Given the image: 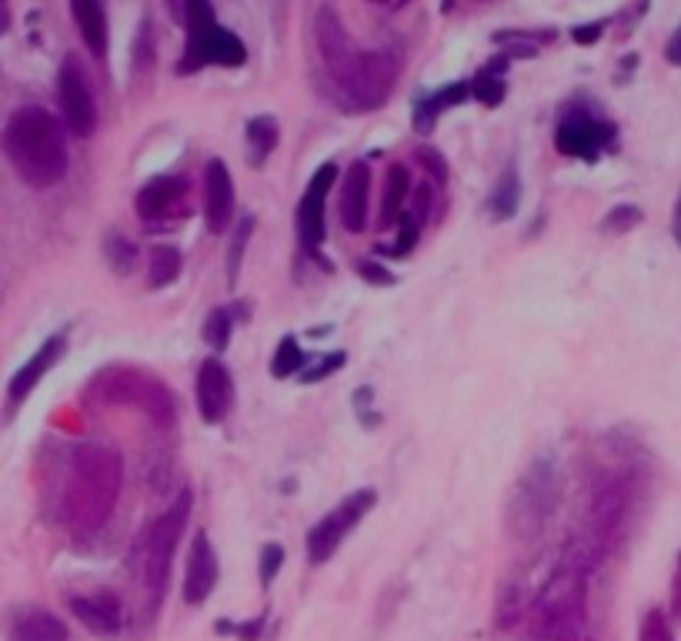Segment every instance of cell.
Segmentation results:
<instances>
[{"label":"cell","mask_w":681,"mask_h":641,"mask_svg":"<svg viewBox=\"0 0 681 641\" xmlns=\"http://www.w3.org/2000/svg\"><path fill=\"white\" fill-rule=\"evenodd\" d=\"M317 51H321L325 71L335 80V87L351 101L357 111L381 108L401 74V54L394 48L384 51H361L354 37L344 30L341 17L335 11H317L314 17Z\"/></svg>","instance_id":"1"},{"label":"cell","mask_w":681,"mask_h":641,"mask_svg":"<svg viewBox=\"0 0 681 641\" xmlns=\"http://www.w3.org/2000/svg\"><path fill=\"white\" fill-rule=\"evenodd\" d=\"M124 485L121 454L101 444H80L71 457L67 485L61 494V518L71 531L90 535L108 525Z\"/></svg>","instance_id":"2"},{"label":"cell","mask_w":681,"mask_h":641,"mask_svg":"<svg viewBox=\"0 0 681 641\" xmlns=\"http://www.w3.org/2000/svg\"><path fill=\"white\" fill-rule=\"evenodd\" d=\"M4 154L24 185L43 191L67 174V130L43 108H21L4 127Z\"/></svg>","instance_id":"3"},{"label":"cell","mask_w":681,"mask_h":641,"mask_svg":"<svg viewBox=\"0 0 681 641\" xmlns=\"http://www.w3.org/2000/svg\"><path fill=\"white\" fill-rule=\"evenodd\" d=\"M185 24H188V51L185 61L177 64L180 74L201 71L207 64L241 67L248 61L244 40L217 24L211 0H185Z\"/></svg>","instance_id":"4"},{"label":"cell","mask_w":681,"mask_h":641,"mask_svg":"<svg viewBox=\"0 0 681 641\" xmlns=\"http://www.w3.org/2000/svg\"><path fill=\"white\" fill-rule=\"evenodd\" d=\"M191 518V491H180L174 498V505L144 531L141 541V571H144V588H148V608H157L164 591H167V578H171V562L177 552L180 531L188 528Z\"/></svg>","instance_id":"5"},{"label":"cell","mask_w":681,"mask_h":641,"mask_svg":"<svg viewBox=\"0 0 681 641\" xmlns=\"http://www.w3.org/2000/svg\"><path fill=\"white\" fill-rule=\"evenodd\" d=\"M375 501H378L375 488H361V491L348 494L341 505H335L321 521L307 531V562L311 565L331 562V555L344 544V538L361 525V518L375 508Z\"/></svg>","instance_id":"6"},{"label":"cell","mask_w":681,"mask_h":641,"mask_svg":"<svg viewBox=\"0 0 681 641\" xmlns=\"http://www.w3.org/2000/svg\"><path fill=\"white\" fill-rule=\"evenodd\" d=\"M58 98H61V114H64V127L74 137H90L98 130V104L94 95H90V84L84 67L67 58L58 77Z\"/></svg>","instance_id":"7"},{"label":"cell","mask_w":681,"mask_h":641,"mask_svg":"<svg viewBox=\"0 0 681 641\" xmlns=\"http://www.w3.org/2000/svg\"><path fill=\"white\" fill-rule=\"evenodd\" d=\"M335 180H338V164H321L311 180H307V188L301 194V204H298V238L307 251H317L325 244V235H328V227H325V204H328V194L335 188Z\"/></svg>","instance_id":"8"},{"label":"cell","mask_w":681,"mask_h":641,"mask_svg":"<svg viewBox=\"0 0 681 641\" xmlns=\"http://www.w3.org/2000/svg\"><path fill=\"white\" fill-rule=\"evenodd\" d=\"M611 124L595 121L588 111H571L568 117H562L558 130H555V144L562 154L568 158H581V161H595L608 141H611Z\"/></svg>","instance_id":"9"},{"label":"cell","mask_w":681,"mask_h":641,"mask_svg":"<svg viewBox=\"0 0 681 641\" xmlns=\"http://www.w3.org/2000/svg\"><path fill=\"white\" fill-rule=\"evenodd\" d=\"M198 411L201 422L207 425H220L235 407V378L224 368L217 357H207L198 372Z\"/></svg>","instance_id":"10"},{"label":"cell","mask_w":681,"mask_h":641,"mask_svg":"<svg viewBox=\"0 0 681 641\" xmlns=\"http://www.w3.org/2000/svg\"><path fill=\"white\" fill-rule=\"evenodd\" d=\"M204 217L214 235L235 224V177L220 158H211L204 167Z\"/></svg>","instance_id":"11"},{"label":"cell","mask_w":681,"mask_h":641,"mask_svg":"<svg viewBox=\"0 0 681 641\" xmlns=\"http://www.w3.org/2000/svg\"><path fill=\"white\" fill-rule=\"evenodd\" d=\"M220 578V565H217V552L211 538L201 531L191 541L188 552V571H185V602L188 605H204L211 599V591L217 588Z\"/></svg>","instance_id":"12"},{"label":"cell","mask_w":681,"mask_h":641,"mask_svg":"<svg viewBox=\"0 0 681 641\" xmlns=\"http://www.w3.org/2000/svg\"><path fill=\"white\" fill-rule=\"evenodd\" d=\"M368 198H371V167L365 161H354L344 171V180H341L338 211H341L344 231L361 235L368 227Z\"/></svg>","instance_id":"13"},{"label":"cell","mask_w":681,"mask_h":641,"mask_svg":"<svg viewBox=\"0 0 681 641\" xmlns=\"http://www.w3.org/2000/svg\"><path fill=\"white\" fill-rule=\"evenodd\" d=\"M74 618L94 634H117L121 631V599L114 591L90 594V599H71Z\"/></svg>","instance_id":"14"},{"label":"cell","mask_w":681,"mask_h":641,"mask_svg":"<svg viewBox=\"0 0 681 641\" xmlns=\"http://www.w3.org/2000/svg\"><path fill=\"white\" fill-rule=\"evenodd\" d=\"M64 357V338H51V341H43L37 351H34V357L24 364V368L11 378V388H8V398H11V404H21L37 385H40V378L48 375L54 364Z\"/></svg>","instance_id":"15"},{"label":"cell","mask_w":681,"mask_h":641,"mask_svg":"<svg viewBox=\"0 0 681 641\" xmlns=\"http://www.w3.org/2000/svg\"><path fill=\"white\" fill-rule=\"evenodd\" d=\"M71 14L77 21V30L94 58L108 54V0H71Z\"/></svg>","instance_id":"16"},{"label":"cell","mask_w":681,"mask_h":641,"mask_svg":"<svg viewBox=\"0 0 681 641\" xmlns=\"http://www.w3.org/2000/svg\"><path fill=\"white\" fill-rule=\"evenodd\" d=\"M185 198V180H177V177H151L148 185L138 191V214L141 221H157L164 214L174 211V204Z\"/></svg>","instance_id":"17"},{"label":"cell","mask_w":681,"mask_h":641,"mask_svg":"<svg viewBox=\"0 0 681 641\" xmlns=\"http://www.w3.org/2000/svg\"><path fill=\"white\" fill-rule=\"evenodd\" d=\"M67 625L51 612H27L14 621L11 641H67Z\"/></svg>","instance_id":"18"},{"label":"cell","mask_w":681,"mask_h":641,"mask_svg":"<svg viewBox=\"0 0 681 641\" xmlns=\"http://www.w3.org/2000/svg\"><path fill=\"white\" fill-rule=\"evenodd\" d=\"M275 148H278V121L270 114L251 117V124H248V161H251V167H261Z\"/></svg>","instance_id":"19"},{"label":"cell","mask_w":681,"mask_h":641,"mask_svg":"<svg viewBox=\"0 0 681 641\" xmlns=\"http://www.w3.org/2000/svg\"><path fill=\"white\" fill-rule=\"evenodd\" d=\"M412 194V177H407V167L394 164L388 167V177H384V201H381V224H394L401 221V208Z\"/></svg>","instance_id":"20"},{"label":"cell","mask_w":681,"mask_h":641,"mask_svg":"<svg viewBox=\"0 0 681 641\" xmlns=\"http://www.w3.org/2000/svg\"><path fill=\"white\" fill-rule=\"evenodd\" d=\"M465 98H471V87L462 80V84H451V87L438 90L434 98L421 101V104H418V114H415V124H418V130H431V127H434V117H438L444 108L462 104Z\"/></svg>","instance_id":"21"},{"label":"cell","mask_w":681,"mask_h":641,"mask_svg":"<svg viewBox=\"0 0 681 641\" xmlns=\"http://www.w3.org/2000/svg\"><path fill=\"white\" fill-rule=\"evenodd\" d=\"M180 274V251L171 244H157L151 251V264H148V285L151 288H167L177 281Z\"/></svg>","instance_id":"22"},{"label":"cell","mask_w":681,"mask_h":641,"mask_svg":"<svg viewBox=\"0 0 681 641\" xmlns=\"http://www.w3.org/2000/svg\"><path fill=\"white\" fill-rule=\"evenodd\" d=\"M231 331H235V314L231 307H214L204 320V341L214 348V351H224L227 341H231Z\"/></svg>","instance_id":"23"},{"label":"cell","mask_w":681,"mask_h":641,"mask_svg":"<svg viewBox=\"0 0 681 641\" xmlns=\"http://www.w3.org/2000/svg\"><path fill=\"white\" fill-rule=\"evenodd\" d=\"M518 198H521V185H518V174L508 171L502 180H497V188H494V198H491V211L494 217H502L508 221L515 211H518Z\"/></svg>","instance_id":"24"},{"label":"cell","mask_w":681,"mask_h":641,"mask_svg":"<svg viewBox=\"0 0 681 641\" xmlns=\"http://www.w3.org/2000/svg\"><path fill=\"white\" fill-rule=\"evenodd\" d=\"M304 368V351L298 344V338H285L275 351V361H270V375L275 378H291Z\"/></svg>","instance_id":"25"},{"label":"cell","mask_w":681,"mask_h":641,"mask_svg":"<svg viewBox=\"0 0 681 641\" xmlns=\"http://www.w3.org/2000/svg\"><path fill=\"white\" fill-rule=\"evenodd\" d=\"M254 231V217L244 214L238 224H235V244L227 251V285H238V274H241V257H244V248H248V238Z\"/></svg>","instance_id":"26"},{"label":"cell","mask_w":681,"mask_h":641,"mask_svg":"<svg viewBox=\"0 0 681 641\" xmlns=\"http://www.w3.org/2000/svg\"><path fill=\"white\" fill-rule=\"evenodd\" d=\"M104 254H108V261H111V267H114L117 274H130L134 264H138V248H134V241H127V238H121V235H111V238H108Z\"/></svg>","instance_id":"27"},{"label":"cell","mask_w":681,"mask_h":641,"mask_svg":"<svg viewBox=\"0 0 681 641\" xmlns=\"http://www.w3.org/2000/svg\"><path fill=\"white\" fill-rule=\"evenodd\" d=\"M468 87H471V98H478V101H484V104H497V101L505 98V80L494 74V67L481 71Z\"/></svg>","instance_id":"28"},{"label":"cell","mask_w":681,"mask_h":641,"mask_svg":"<svg viewBox=\"0 0 681 641\" xmlns=\"http://www.w3.org/2000/svg\"><path fill=\"white\" fill-rule=\"evenodd\" d=\"M281 565H285V548L275 544V541H267V544L261 548V565H257L261 585H270V581H275L278 571H281Z\"/></svg>","instance_id":"29"},{"label":"cell","mask_w":681,"mask_h":641,"mask_svg":"<svg viewBox=\"0 0 681 641\" xmlns=\"http://www.w3.org/2000/svg\"><path fill=\"white\" fill-rule=\"evenodd\" d=\"M634 224H642V211L634 208V204H621V208H615L608 217H605V231H611V235H621V231H631Z\"/></svg>","instance_id":"30"},{"label":"cell","mask_w":681,"mask_h":641,"mask_svg":"<svg viewBox=\"0 0 681 641\" xmlns=\"http://www.w3.org/2000/svg\"><path fill=\"white\" fill-rule=\"evenodd\" d=\"M341 364H344V354H341V351H338V354H328V357H321V364H311V368L301 375V381H304V385H311V381H325L331 372L341 368Z\"/></svg>","instance_id":"31"},{"label":"cell","mask_w":681,"mask_h":641,"mask_svg":"<svg viewBox=\"0 0 681 641\" xmlns=\"http://www.w3.org/2000/svg\"><path fill=\"white\" fill-rule=\"evenodd\" d=\"M642 641H671V631H668L661 612H648V618L642 625Z\"/></svg>","instance_id":"32"},{"label":"cell","mask_w":681,"mask_h":641,"mask_svg":"<svg viewBox=\"0 0 681 641\" xmlns=\"http://www.w3.org/2000/svg\"><path fill=\"white\" fill-rule=\"evenodd\" d=\"M217 631H235V634H241L244 641H257V634L264 631V618H254V621H248V625H227V621H220Z\"/></svg>","instance_id":"33"},{"label":"cell","mask_w":681,"mask_h":641,"mask_svg":"<svg viewBox=\"0 0 681 641\" xmlns=\"http://www.w3.org/2000/svg\"><path fill=\"white\" fill-rule=\"evenodd\" d=\"M357 274H361V278H368V281H375V285H391L394 278H391V274L388 271H381L378 264H365V261H361L357 264Z\"/></svg>","instance_id":"34"},{"label":"cell","mask_w":681,"mask_h":641,"mask_svg":"<svg viewBox=\"0 0 681 641\" xmlns=\"http://www.w3.org/2000/svg\"><path fill=\"white\" fill-rule=\"evenodd\" d=\"M665 54H668V61H671V64H678V67H681V27H678V30H674V37L668 40V51H665Z\"/></svg>","instance_id":"35"},{"label":"cell","mask_w":681,"mask_h":641,"mask_svg":"<svg viewBox=\"0 0 681 641\" xmlns=\"http://www.w3.org/2000/svg\"><path fill=\"white\" fill-rule=\"evenodd\" d=\"M598 34H602V27H598V24H592V27H588V30H581V27H578V30H575V40L588 43V40H595Z\"/></svg>","instance_id":"36"},{"label":"cell","mask_w":681,"mask_h":641,"mask_svg":"<svg viewBox=\"0 0 681 641\" xmlns=\"http://www.w3.org/2000/svg\"><path fill=\"white\" fill-rule=\"evenodd\" d=\"M11 27V4L8 0H0V34H4Z\"/></svg>","instance_id":"37"},{"label":"cell","mask_w":681,"mask_h":641,"mask_svg":"<svg viewBox=\"0 0 681 641\" xmlns=\"http://www.w3.org/2000/svg\"><path fill=\"white\" fill-rule=\"evenodd\" d=\"M671 231H674V241H678V248H681V198H678V204H674V221H671Z\"/></svg>","instance_id":"38"},{"label":"cell","mask_w":681,"mask_h":641,"mask_svg":"<svg viewBox=\"0 0 681 641\" xmlns=\"http://www.w3.org/2000/svg\"><path fill=\"white\" fill-rule=\"evenodd\" d=\"M674 612L681 615V575H678V581H674Z\"/></svg>","instance_id":"39"}]
</instances>
